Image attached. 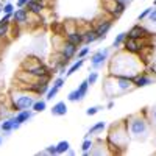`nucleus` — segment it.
I'll list each match as a JSON object with an SVG mask.
<instances>
[{
  "label": "nucleus",
  "instance_id": "27",
  "mask_svg": "<svg viewBox=\"0 0 156 156\" xmlns=\"http://www.w3.org/2000/svg\"><path fill=\"white\" fill-rule=\"evenodd\" d=\"M31 109H33L34 112H44V111L47 109V100H36V101L33 103Z\"/></svg>",
  "mask_w": 156,
  "mask_h": 156
},
{
  "label": "nucleus",
  "instance_id": "14",
  "mask_svg": "<svg viewBox=\"0 0 156 156\" xmlns=\"http://www.w3.org/2000/svg\"><path fill=\"white\" fill-rule=\"evenodd\" d=\"M134 87H145L148 84L153 83V78L148 75V73H144V72H139L136 76H134Z\"/></svg>",
  "mask_w": 156,
  "mask_h": 156
},
{
  "label": "nucleus",
  "instance_id": "3",
  "mask_svg": "<svg viewBox=\"0 0 156 156\" xmlns=\"http://www.w3.org/2000/svg\"><path fill=\"white\" fill-rule=\"evenodd\" d=\"M22 69H25V72H28L34 78H51V72H53L37 56H33V55L27 56L22 61Z\"/></svg>",
  "mask_w": 156,
  "mask_h": 156
},
{
  "label": "nucleus",
  "instance_id": "22",
  "mask_svg": "<svg viewBox=\"0 0 156 156\" xmlns=\"http://www.w3.org/2000/svg\"><path fill=\"white\" fill-rule=\"evenodd\" d=\"M87 89H89V83H87V80H83V81L80 83V86L76 87V90H78V101H81V100L86 97Z\"/></svg>",
  "mask_w": 156,
  "mask_h": 156
},
{
  "label": "nucleus",
  "instance_id": "6",
  "mask_svg": "<svg viewBox=\"0 0 156 156\" xmlns=\"http://www.w3.org/2000/svg\"><path fill=\"white\" fill-rule=\"evenodd\" d=\"M114 78V87H115V94H125L134 89V78L123 76V75H111Z\"/></svg>",
  "mask_w": 156,
  "mask_h": 156
},
{
  "label": "nucleus",
  "instance_id": "39",
  "mask_svg": "<svg viewBox=\"0 0 156 156\" xmlns=\"http://www.w3.org/2000/svg\"><path fill=\"white\" fill-rule=\"evenodd\" d=\"M67 100H69V101H78V90H76V89L72 90V92H69Z\"/></svg>",
  "mask_w": 156,
  "mask_h": 156
},
{
  "label": "nucleus",
  "instance_id": "44",
  "mask_svg": "<svg viewBox=\"0 0 156 156\" xmlns=\"http://www.w3.org/2000/svg\"><path fill=\"white\" fill-rule=\"evenodd\" d=\"M0 144H2V137H0Z\"/></svg>",
  "mask_w": 156,
  "mask_h": 156
},
{
  "label": "nucleus",
  "instance_id": "5",
  "mask_svg": "<svg viewBox=\"0 0 156 156\" xmlns=\"http://www.w3.org/2000/svg\"><path fill=\"white\" fill-rule=\"evenodd\" d=\"M9 98H11V109L16 111V112H19L22 109H31L33 103L36 101L34 94L27 92V90H22V89L12 90Z\"/></svg>",
  "mask_w": 156,
  "mask_h": 156
},
{
  "label": "nucleus",
  "instance_id": "41",
  "mask_svg": "<svg viewBox=\"0 0 156 156\" xmlns=\"http://www.w3.org/2000/svg\"><path fill=\"white\" fill-rule=\"evenodd\" d=\"M30 2V0H17V8H23L27 6V3Z\"/></svg>",
  "mask_w": 156,
  "mask_h": 156
},
{
  "label": "nucleus",
  "instance_id": "30",
  "mask_svg": "<svg viewBox=\"0 0 156 156\" xmlns=\"http://www.w3.org/2000/svg\"><path fill=\"white\" fill-rule=\"evenodd\" d=\"M58 92H59V89H58V87H55V86H51V87L47 90V94H45V100H47V101L53 100V98L58 95Z\"/></svg>",
  "mask_w": 156,
  "mask_h": 156
},
{
  "label": "nucleus",
  "instance_id": "19",
  "mask_svg": "<svg viewBox=\"0 0 156 156\" xmlns=\"http://www.w3.org/2000/svg\"><path fill=\"white\" fill-rule=\"evenodd\" d=\"M14 123H16V119L14 117H9V119H5L2 123H0V129L3 133H11L14 129Z\"/></svg>",
  "mask_w": 156,
  "mask_h": 156
},
{
  "label": "nucleus",
  "instance_id": "7",
  "mask_svg": "<svg viewBox=\"0 0 156 156\" xmlns=\"http://www.w3.org/2000/svg\"><path fill=\"white\" fill-rule=\"evenodd\" d=\"M151 33L148 28H145L144 25L140 23H136L134 27L129 28V31L126 33V37L128 39H134V41H140V39H145V37H150Z\"/></svg>",
  "mask_w": 156,
  "mask_h": 156
},
{
  "label": "nucleus",
  "instance_id": "4",
  "mask_svg": "<svg viewBox=\"0 0 156 156\" xmlns=\"http://www.w3.org/2000/svg\"><path fill=\"white\" fill-rule=\"evenodd\" d=\"M126 126H128L129 137H134V139H142L148 133V120L147 117H142L140 114H134L131 117H128Z\"/></svg>",
  "mask_w": 156,
  "mask_h": 156
},
{
  "label": "nucleus",
  "instance_id": "24",
  "mask_svg": "<svg viewBox=\"0 0 156 156\" xmlns=\"http://www.w3.org/2000/svg\"><path fill=\"white\" fill-rule=\"evenodd\" d=\"M105 128H106V122L100 120V122H97L95 125H92V126L89 128V131H87L86 137H87V136H92V134H95V133H100V131H103Z\"/></svg>",
  "mask_w": 156,
  "mask_h": 156
},
{
  "label": "nucleus",
  "instance_id": "11",
  "mask_svg": "<svg viewBox=\"0 0 156 156\" xmlns=\"http://www.w3.org/2000/svg\"><path fill=\"white\" fill-rule=\"evenodd\" d=\"M78 48H80V47H76L75 44H72V42H69V41H66V39H64L62 44H61V48H59V53H61L64 58L72 59V58L76 55Z\"/></svg>",
  "mask_w": 156,
  "mask_h": 156
},
{
  "label": "nucleus",
  "instance_id": "25",
  "mask_svg": "<svg viewBox=\"0 0 156 156\" xmlns=\"http://www.w3.org/2000/svg\"><path fill=\"white\" fill-rule=\"evenodd\" d=\"M94 145H95V142H94V140H90L89 137H86V139L83 140V144H81V151H83V154L87 156L89 151L94 148Z\"/></svg>",
  "mask_w": 156,
  "mask_h": 156
},
{
  "label": "nucleus",
  "instance_id": "13",
  "mask_svg": "<svg viewBox=\"0 0 156 156\" xmlns=\"http://www.w3.org/2000/svg\"><path fill=\"white\" fill-rule=\"evenodd\" d=\"M123 50L128 51V53H131V55H139L140 53V42L139 41H134V39H125V42H123Z\"/></svg>",
  "mask_w": 156,
  "mask_h": 156
},
{
  "label": "nucleus",
  "instance_id": "43",
  "mask_svg": "<svg viewBox=\"0 0 156 156\" xmlns=\"http://www.w3.org/2000/svg\"><path fill=\"white\" fill-rule=\"evenodd\" d=\"M153 5H154V6H156V0H153Z\"/></svg>",
  "mask_w": 156,
  "mask_h": 156
},
{
  "label": "nucleus",
  "instance_id": "45",
  "mask_svg": "<svg viewBox=\"0 0 156 156\" xmlns=\"http://www.w3.org/2000/svg\"><path fill=\"white\" fill-rule=\"evenodd\" d=\"M154 144H156V139H154Z\"/></svg>",
  "mask_w": 156,
  "mask_h": 156
},
{
  "label": "nucleus",
  "instance_id": "37",
  "mask_svg": "<svg viewBox=\"0 0 156 156\" xmlns=\"http://www.w3.org/2000/svg\"><path fill=\"white\" fill-rule=\"evenodd\" d=\"M148 22L150 23H153V25H156V6L154 8H151V12H150V14H148Z\"/></svg>",
  "mask_w": 156,
  "mask_h": 156
},
{
  "label": "nucleus",
  "instance_id": "12",
  "mask_svg": "<svg viewBox=\"0 0 156 156\" xmlns=\"http://www.w3.org/2000/svg\"><path fill=\"white\" fill-rule=\"evenodd\" d=\"M64 39L72 44H75L76 47H80L81 44H84V39H83V31L80 30H70L67 31L66 34H64Z\"/></svg>",
  "mask_w": 156,
  "mask_h": 156
},
{
  "label": "nucleus",
  "instance_id": "15",
  "mask_svg": "<svg viewBox=\"0 0 156 156\" xmlns=\"http://www.w3.org/2000/svg\"><path fill=\"white\" fill-rule=\"evenodd\" d=\"M27 8L30 11V14H34V16H41L42 11L45 9V5L42 2H37V0H30V2L27 3Z\"/></svg>",
  "mask_w": 156,
  "mask_h": 156
},
{
  "label": "nucleus",
  "instance_id": "38",
  "mask_svg": "<svg viewBox=\"0 0 156 156\" xmlns=\"http://www.w3.org/2000/svg\"><path fill=\"white\" fill-rule=\"evenodd\" d=\"M64 83H66V78L59 76V78H56V80L53 81V86H55V87H58V89H61V87L64 86Z\"/></svg>",
  "mask_w": 156,
  "mask_h": 156
},
{
  "label": "nucleus",
  "instance_id": "17",
  "mask_svg": "<svg viewBox=\"0 0 156 156\" xmlns=\"http://www.w3.org/2000/svg\"><path fill=\"white\" fill-rule=\"evenodd\" d=\"M33 114H34L33 109H22V111L16 112L14 119H16V122H19V123L22 125V123H25V122H28L31 117H33Z\"/></svg>",
  "mask_w": 156,
  "mask_h": 156
},
{
  "label": "nucleus",
  "instance_id": "23",
  "mask_svg": "<svg viewBox=\"0 0 156 156\" xmlns=\"http://www.w3.org/2000/svg\"><path fill=\"white\" fill-rule=\"evenodd\" d=\"M9 30H11V22L0 19V39H2V41L9 34Z\"/></svg>",
  "mask_w": 156,
  "mask_h": 156
},
{
  "label": "nucleus",
  "instance_id": "33",
  "mask_svg": "<svg viewBox=\"0 0 156 156\" xmlns=\"http://www.w3.org/2000/svg\"><path fill=\"white\" fill-rule=\"evenodd\" d=\"M150 12H151V8H145V9H144V11H142L140 14L137 16V20H139V22H142V20H145V19L148 17V14H150Z\"/></svg>",
  "mask_w": 156,
  "mask_h": 156
},
{
  "label": "nucleus",
  "instance_id": "34",
  "mask_svg": "<svg viewBox=\"0 0 156 156\" xmlns=\"http://www.w3.org/2000/svg\"><path fill=\"white\" fill-rule=\"evenodd\" d=\"M42 154H51V156H55V154H58L56 153V145H48L44 151H41Z\"/></svg>",
  "mask_w": 156,
  "mask_h": 156
},
{
  "label": "nucleus",
  "instance_id": "36",
  "mask_svg": "<svg viewBox=\"0 0 156 156\" xmlns=\"http://www.w3.org/2000/svg\"><path fill=\"white\" fill-rule=\"evenodd\" d=\"M89 51H90L89 47H83V48H80V50L76 51V55H78V58H86L89 55Z\"/></svg>",
  "mask_w": 156,
  "mask_h": 156
},
{
  "label": "nucleus",
  "instance_id": "40",
  "mask_svg": "<svg viewBox=\"0 0 156 156\" xmlns=\"http://www.w3.org/2000/svg\"><path fill=\"white\" fill-rule=\"evenodd\" d=\"M150 120H151V125L156 128V106H153L150 111Z\"/></svg>",
  "mask_w": 156,
  "mask_h": 156
},
{
  "label": "nucleus",
  "instance_id": "35",
  "mask_svg": "<svg viewBox=\"0 0 156 156\" xmlns=\"http://www.w3.org/2000/svg\"><path fill=\"white\" fill-rule=\"evenodd\" d=\"M100 109H101V106H89V108L86 109V115H89V117H90V115H95Z\"/></svg>",
  "mask_w": 156,
  "mask_h": 156
},
{
  "label": "nucleus",
  "instance_id": "16",
  "mask_svg": "<svg viewBox=\"0 0 156 156\" xmlns=\"http://www.w3.org/2000/svg\"><path fill=\"white\" fill-rule=\"evenodd\" d=\"M51 115H56V117H62V115H66L67 114V105H66V101H58L55 103L53 106H51Z\"/></svg>",
  "mask_w": 156,
  "mask_h": 156
},
{
  "label": "nucleus",
  "instance_id": "1",
  "mask_svg": "<svg viewBox=\"0 0 156 156\" xmlns=\"http://www.w3.org/2000/svg\"><path fill=\"white\" fill-rule=\"evenodd\" d=\"M140 72L139 61L136 59V55H131L123 50V53H117L109 61V75H123L134 78Z\"/></svg>",
  "mask_w": 156,
  "mask_h": 156
},
{
  "label": "nucleus",
  "instance_id": "20",
  "mask_svg": "<svg viewBox=\"0 0 156 156\" xmlns=\"http://www.w3.org/2000/svg\"><path fill=\"white\" fill-rule=\"evenodd\" d=\"M84 62H86V58H78V61H75V62L72 64V66L69 67V70L66 72V78H67V76H70V75H73L76 70H80V69H81V66H83Z\"/></svg>",
  "mask_w": 156,
  "mask_h": 156
},
{
  "label": "nucleus",
  "instance_id": "9",
  "mask_svg": "<svg viewBox=\"0 0 156 156\" xmlns=\"http://www.w3.org/2000/svg\"><path fill=\"white\" fill-rule=\"evenodd\" d=\"M28 17H30V11L27 8H17L14 9V12H12V23L14 25H23V23H27L28 22Z\"/></svg>",
  "mask_w": 156,
  "mask_h": 156
},
{
  "label": "nucleus",
  "instance_id": "21",
  "mask_svg": "<svg viewBox=\"0 0 156 156\" xmlns=\"http://www.w3.org/2000/svg\"><path fill=\"white\" fill-rule=\"evenodd\" d=\"M125 8H126V3H122V2H117V5H115V8L112 9V12H111V17L112 19H119L123 12H125Z\"/></svg>",
  "mask_w": 156,
  "mask_h": 156
},
{
  "label": "nucleus",
  "instance_id": "31",
  "mask_svg": "<svg viewBox=\"0 0 156 156\" xmlns=\"http://www.w3.org/2000/svg\"><path fill=\"white\" fill-rule=\"evenodd\" d=\"M87 83H89V86H92V84H95L97 83V80H98V73L95 72V70H89V75H87Z\"/></svg>",
  "mask_w": 156,
  "mask_h": 156
},
{
  "label": "nucleus",
  "instance_id": "10",
  "mask_svg": "<svg viewBox=\"0 0 156 156\" xmlns=\"http://www.w3.org/2000/svg\"><path fill=\"white\" fill-rule=\"evenodd\" d=\"M111 27H112V17L103 19V20H100V22L97 23V27H95L94 30L97 31L98 41H100V39H105V37H106V34H108V31L111 30Z\"/></svg>",
  "mask_w": 156,
  "mask_h": 156
},
{
  "label": "nucleus",
  "instance_id": "28",
  "mask_svg": "<svg viewBox=\"0 0 156 156\" xmlns=\"http://www.w3.org/2000/svg\"><path fill=\"white\" fill-rule=\"evenodd\" d=\"M125 39H126V33L125 31L119 33V34L115 36V39L112 41V48H120L123 45V42H125Z\"/></svg>",
  "mask_w": 156,
  "mask_h": 156
},
{
  "label": "nucleus",
  "instance_id": "2",
  "mask_svg": "<svg viewBox=\"0 0 156 156\" xmlns=\"http://www.w3.org/2000/svg\"><path fill=\"white\" fill-rule=\"evenodd\" d=\"M129 142V134H128V126H126V120L119 122L117 125L111 126V131L106 137V145L109 148L111 153H120L117 148H125L126 144Z\"/></svg>",
  "mask_w": 156,
  "mask_h": 156
},
{
  "label": "nucleus",
  "instance_id": "32",
  "mask_svg": "<svg viewBox=\"0 0 156 156\" xmlns=\"http://www.w3.org/2000/svg\"><path fill=\"white\" fill-rule=\"evenodd\" d=\"M2 11H3V14H12V12H14V5L12 3H5L2 6Z\"/></svg>",
  "mask_w": 156,
  "mask_h": 156
},
{
  "label": "nucleus",
  "instance_id": "8",
  "mask_svg": "<svg viewBox=\"0 0 156 156\" xmlns=\"http://www.w3.org/2000/svg\"><path fill=\"white\" fill-rule=\"evenodd\" d=\"M108 56H109V48L97 50L95 53H92V56H90V64H92V69H100V67H103V64L108 61Z\"/></svg>",
  "mask_w": 156,
  "mask_h": 156
},
{
  "label": "nucleus",
  "instance_id": "42",
  "mask_svg": "<svg viewBox=\"0 0 156 156\" xmlns=\"http://www.w3.org/2000/svg\"><path fill=\"white\" fill-rule=\"evenodd\" d=\"M106 108H108V109H112V108H114V101H109L108 105H106Z\"/></svg>",
  "mask_w": 156,
  "mask_h": 156
},
{
  "label": "nucleus",
  "instance_id": "26",
  "mask_svg": "<svg viewBox=\"0 0 156 156\" xmlns=\"http://www.w3.org/2000/svg\"><path fill=\"white\" fill-rule=\"evenodd\" d=\"M115 5H117V2L115 0H101V6H103V11L105 12H108V14H111L112 12V9L115 8ZM111 17V16H109Z\"/></svg>",
  "mask_w": 156,
  "mask_h": 156
},
{
  "label": "nucleus",
  "instance_id": "29",
  "mask_svg": "<svg viewBox=\"0 0 156 156\" xmlns=\"http://www.w3.org/2000/svg\"><path fill=\"white\" fill-rule=\"evenodd\" d=\"M70 148V144H69V140H61L56 144V153L58 154H64V153H67V150Z\"/></svg>",
  "mask_w": 156,
  "mask_h": 156
},
{
  "label": "nucleus",
  "instance_id": "18",
  "mask_svg": "<svg viewBox=\"0 0 156 156\" xmlns=\"http://www.w3.org/2000/svg\"><path fill=\"white\" fill-rule=\"evenodd\" d=\"M83 39H84V44L89 45V44H92L95 41H98V36H97V31L94 28H90V30H86L83 31Z\"/></svg>",
  "mask_w": 156,
  "mask_h": 156
}]
</instances>
